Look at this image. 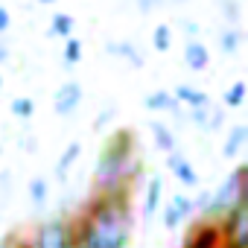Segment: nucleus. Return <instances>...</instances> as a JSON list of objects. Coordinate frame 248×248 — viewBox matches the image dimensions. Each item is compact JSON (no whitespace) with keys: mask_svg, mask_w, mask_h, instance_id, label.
<instances>
[{"mask_svg":"<svg viewBox=\"0 0 248 248\" xmlns=\"http://www.w3.org/2000/svg\"><path fill=\"white\" fill-rule=\"evenodd\" d=\"M64 64H79L82 62V56H85V44L79 41V38H73V35H67L64 38Z\"/></svg>","mask_w":248,"mask_h":248,"instance_id":"aec40b11","label":"nucleus"},{"mask_svg":"<svg viewBox=\"0 0 248 248\" xmlns=\"http://www.w3.org/2000/svg\"><path fill=\"white\" fill-rule=\"evenodd\" d=\"M82 96H85L82 85L70 79V82H64V85L56 91V96H53V111H56L59 117H70V114L82 105Z\"/></svg>","mask_w":248,"mask_h":248,"instance_id":"0eeeda50","label":"nucleus"},{"mask_svg":"<svg viewBox=\"0 0 248 248\" xmlns=\"http://www.w3.org/2000/svg\"><path fill=\"white\" fill-rule=\"evenodd\" d=\"M155 6H164V0H138V12L140 15H149Z\"/></svg>","mask_w":248,"mask_h":248,"instance_id":"cd10ccee","label":"nucleus"},{"mask_svg":"<svg viewBox=\"0 0 248 248\" xmlns=\"http://www.w3.org/2000/svg\"><path fill=\"white\" fill-rule=\"evenodd\" d=\"M170 204H172V207H175V210L181 213V219H187V216H190V213L196 210L193 199H190V196H184V193H175V196L170 199Z\"/></svg>","mask_w":248,"mask_h":248,"instance_id":"b1692460","label":"nucleus"},{"mask_svg":"<svg viewBox=\"0 0 248 248\" xmlns=\"http://www.w3.org/2000/svg\"><path fill=\"white\" fill-rule=\"evenodd\" d=\"M172 96H175V102H178V105H187V108H202V105H207V102H210V99H207V93H204V91H199V88H193V85H175Z\"/></svg>","mask_w":248,"mask_h":248,"instance_id":"f8f14e48","label":"nucleus"},{"mask_svg":"<svg viewBox=\"0 0 248 248\" xmlns=\"http://www.w3.org/2000/svg\"><path fill=\"white\" fill-rule=\"evenodd\" d=\"M222 15L228 18V27H236L239 24V3H236V0H225V3H222Z\"/></svg>","mask_w":248,"mask_h":248,"instance_id":"a878e982","label":"nucleus"},{"mask_svg":"<svg viewBox=\"0 0 248 248\" xmlns=\"http://www.w3.org/2000/svg\"><path fill=\"white\" fill-rule=\"evenodd\" d=\"M152 44H155L158 53H167V50L172 47V30H170V24H158V27H155V32H152Z\"/></svg>","mask_w":248,"mask_h":248,"instance_id":"412c9836","label":"nucleus"},{"mask_svg":"<svg viewBox=\"0 0 248 248\" xmlns=\"http://www.w3.org/2000/svg\"><path fill=\"white\" fill-rule=\"evenodd\" d=\"M76 239L85 248H126L132 239V190L93 193L79 216H73Z\"/></svg>","mask_w":248,"mask_h":248,"instance_id":"f257e3e1","label":"nucleus"},{"mask_svg":"<svg viewBox=\"0 0 248 248\" xmlns=\"http://www.w3.org/2000/svg\"><path fill=\"white\" fill-rule=\"evenodd\" d=\"M161 199H164V181H161V175H155V178L149 181V187H146V199H143V216H146V219H152V216L158 213Z\"/></svg>","mask_w":248,"mask_h":248,"instance_id":"4468645a","label":"nucleus"},{"mask_svg":"<svg viewBox=\"0 0 248 248\" xmlns=\"http://www.w3.org/2000/svg\"><path fill=\"white\" fill-rule=\"evenodd\" d=\"M0 152H3V146H0Z\"/></svg>","mask_w":248,"mask_h":248,"instance_id":"f704fd0d","label":"nucleus"},{"mask_svg":"<svg viewBox=\"0 0 248 248\" xmlns=\"http://www.w3.org/2000/svg\"><path fill=\"white\" fill-rule=\"evenodd\" d=\"M9 27H12V15H9V9H6V6H0V35H3Z\"/></svg>","mask_w":248,"mask_h":248,"instance_id":"c85d7f7f","label":"nucleus"},{"mask_svg":"<svg viewBox=\"0 0 248 248\" xmlns=\"http://www.w3.org/2000/svg\"><path fill=\"white\" fill-rule=\"evenodd\" d=\"M38 3H56V0H38Z\"/></svg>","mask_w":248,"mask_h":248,"instance_id":"2f4dec72","label":"nucleus"},{"mask_svg":"<svg viewBox=\"0 0 248 248\" xmlns=\"http://www.w3.org/2000/svg\"><path fill=\"white\" fill-rule=\"evenodd\" d=\"M152 138H155V146L161 149V152H172V149H178V138H175V132L167 126V123H161V120H152Z\"/></svg>","mask_w":248,"mask_h":248,"instance_id":"ddd939ff","label":"nucleus"},{"mask_svg":"<svg viewBox=\"0 0 248 248\" xmlns=\"http://www.w3.org/2000/svg\"><path fill=\"white\" fill-rule=\"evenodd\" d=\"M219 47H222L225 56H236L239 47H242V32H239V27H225V30L219 32Z\"/></svg>","mask_w":248,"mask_h":248,"instance_id":"f3484780","label":"nucleus"},{"mask_svg":"<svg viewBox=\"0 0 248 248\" xmlns=\"http://www.w3.org/2000/svg\"><path fill=\"white\" fill-rule=\"evenodd\" d=\"M50 35H56V38H67V35H73V15H67V12H56L53 21H50Z\"/></svg>","mask_w":248,"mask_h":248,"instance_id":"6ab92c4d","label":"nucleus"},{"mask_svg":"<svg viewBox=\"0 0 248 248\" xmlns=\"http://www.w3.org/2000/svg\"><path fill=\"white\" fill-rule=\"evenodd\" d=\"M184 62H187V67H190V70L202 73V70L210 64V50H207L202 41L190 38V41H187V47H184Z\"/></svg>","mask_w":248,"mask_h":248,"instance_id":"9d476101","label":"nucleus"},{"mask_svg":"<svg viewBox=\"0 0 248 248\" xmlns=\"http://www.w3.org/2000/svg\"><path fill=\"white\" fill-rule=\"evenodd\" d=\"M222 248H248V202L239 199L219 216Z\"/></svg>","mask_w":248,"mask_h":248,"instance_id":"39448f33","label":"nucleus"},{"mask_svg":"<svg viewBox=\"0 0 248 248\" xmlns=\"http://www.w3.org/2000/svg\"><path fill=\"white\" fill-rule=\"evenodd\" d=\"M30 202H32L35 207H41V204L47 202V181H44V178H32V181H30Z\"/></svg>","mask_w":248,"mask_h":248,"instance_id":"5701e85b","label":"nucleus"},{"mask_svg":"<svg viewBox=\"0 0 248 248\" xmlns=\"http://www.w3.org/2000/svg\"><path fill=\"white\" fill-rule=\"evenodd\" d=\"M245 143H248V126H245V123H236V126H231L228 135H225L222 155H225V158H236V155L245 149Z\"/></svg>","mask_w":248,"mask_h":248,"instance_id":"1a4fd4ad","label":"nucleus"},{"mask_svg":"<svg viewBox=\"0 0 248 248\" xmlns=\"http://www.w3.org/2000/svg\"><path fill=\"white\" fill-rule=\"evenodd\" d=\"M181 248H222V231H219V219L202 216L184 236Z\"/></svg>","mask_w":248,"mask_h":248,"instance_id":"423d86ee","label":"nucleus"},{"mask_svg":"<svg viewBox=\"0 0 248 248\" xmlns=\"http://www.w3.org/2000/svg\"><path fill=\"white\" fill-rule=\"evenodd\" d=\"M138 135L132 129H117L105 138L96 167H93V193H120L132 190L140 178Z\"/></svg>","mask_w":248,"mask_h":248,"instance_id":"f03ea898","label":"nucleus"},{"mask_svg":"<svg viewBox=\"0 0 248 248\" xmlns=\"http://www.w3.org/2000/svg\"><path fill=\"white\" fill-rule=\"evenodd\" d=\"M245 172H248V164H239L210 196H207V202H204V207H202V216H210V219H219L231 204H236L239 199H245V190H248V184H245Z\"/></svg>","mask_w":248,"mask_h":248,"instance_id":"7ed1b4c3","label":"nucleus"},{"mask_svg":"<svg viewBox=\"0 0 248 248\" xmlns=\"http://www.w3.org/2000/svg\"><path fill=\"white\" fill-rule=\"evenodd\" d=\"M76 242V225H73V216H53V219H44L32 236H30V248H73Z\"/></svg>","mask_w":248,"mask_h":248,"instance_id":"20e7f679","label":"nucleus"},{"mask_svg":"<svg viewBox=\"0 0 248 248\" xmlns=\"http://www.w3.org/2000/svg\"><path fill=\"white\" fill-rule=\"evenodd\" d=\"M184 35H187V38H196V35H199V24L187 21V24H184Z\"/></svg>","mask_w":248,"mask_h":248,"instance_id":"c756f323","label":"nucleus"},{"mask_svg":"<svg viewBox=\"0 0 248 248\" xmlns=\"http://www.w3.org/2000/svg\"><path fill=\"white\" fill-rule=\"evenodd\" d=\"M79 155H82V143L79 140H73V143H67V149L59 155V161H56V175L59 178H67V172L73 170V164L79 161Z\"/></svg>","mask_w":248,"mask_h":248,"instance_id":"dca6fc26","label":"nucleus"},{"mask_svg":"<svg viewBox=\"0 0 248 248\" xmlns=\"http://www.w3.org/2000/svg\"><path fill=\"white\" fill-rule=\"evenodd\" d=\"M170 3H187V0H170Z\"/></svg>","mask_w":248,"mask_h":248,"instance_id":"473e14b6","label":"nucleus"},{"mask_svg":"<svg viewBox=\"0 0 248 248\" xmlns=\"http://www.w3.org/2000/svg\"><path fill=\"white\" fill-rule=\"evenodd\" d=\"M143 105L149 111H178V102H175V96L170 91H152V93H146Z\"/></svg>","mask_w":248,"mask_h":248,"instance_id":"2eb2a0df","label":"nucleus"},{"mask_svg":"<svg viewBox=\"0 0 248 248\" xmlns=\"http://www.w3.org/2000/svg\"><path fill=\"white\" fill-rule=\"evenodd\" d=\"M6 59H9V47H6V44H3V41H0V64H3V62H6Z\"/></svg>","mask_w":248,"mask_h":248,"instance_id":"7c9ffc66","label":"nucleus"},{"mask_svg":"<svg viewBox=\"0 0 248 248\" xmlns=\"http://www.w3.org/2000/svg\"><path fill=\"white\" fill-rule=\"evenodd\" d=\"M170 155V172L178 178V184H184V187H199V172H196V167L178 152V149H172V152H167Z\"/></svg>","mask_w":248,"mask_h":248,"instance_id":"6e6552de","label":"nucleus"},{"mask_svg":"<svg viewBox=\"0 0 248 248\" xmlns=\"http://www.w3.org/2000/svg\"><path fill=\"white\" fill-rule=\"evenodd\" d=\"M105 50H108V56L126 59V62H132L135 67H143V64H146V59L138 53V47H135L132 41H108V44H105Z\"/></svg>","mask_w":248,"mask_h":248,"instance_id":"9b49d317","label":"nucleus"},{"mask_svg":"<svg viewBox=\"0 0 248 248\" xmlns=\"http://www.w3.org/2000/svg\"><path fill=\"white\" fill-rule=\"evenodd\" d=\"M9 108H12V114H15L18 120H32V114H35V102H32L30 96H15Z\"/></svg>","mask_w":248,"mask_h":248,"instance_id":"4be33fe9","label":"nucleus"},{"mask_svg":"<svg viewBox=\"0 0 248 248\" xmlns=\"http://www.w3.org/2000/svg\"><path fill=\"white\" fill-rule=\"evenodd\" d=\"M0 88H3V76H0Z\"/></svg>","mask_w":248,"mask_h":248,"instance_id":"72a5a7b5","label":"nucleus"},{"mask_svg":"<svg viewBox=\"0 0 248 248\" xmlns=\"http://www.w3.org/2000/svg\"><path fill=\"white\" fill-rule=\"evenodd\" d=\"M222 120H225V114H222V108H216V105H210L207 108V120H204V132H219L222 129Z\"/></svg>","mask_w":248,"mask_h":248,"instance_id":"393cba45","label":"nucleus"},{"mask_svg":"<svg viewBox=\"0 0 248 248\" xmlns=\"http://www.w3.org/2000/svg\"><path fill=\"white\" fill-rule=\"evenodd\" d=\"M114 117V105H108V108H102L99 111V117H96V123H93V132H102L105 129V123Z\"/></svg>","mask_w":248,"mask_h":248,"instance_id":"bb28decb","label":"nucleus"},{"mask_svg":"<svg viewBox=\"0 0 248 248\" xmlns=\"http://www.w3.org/2000/svg\"><path fill=\"white\" fill-rule=\"evenodd\" d=\"M245 93H248V85H245L242 79H236L233 85H228V88H225V93H222L225 108H239V105L245 102Z\"/></svg>","mask_w":248,"mask_h":248,"instance_id":"a211bd4d","label":"nucleus"}]
</instances>
